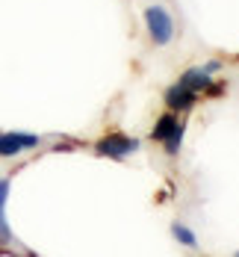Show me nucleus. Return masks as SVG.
<instances>
[{
	"instance_id": "obj_2",
	"label": "nucleus",
	"mask_w": 239,
	"mask_h": 257,
	"mask_svg": "<svg viewBox=\"0 0 239 257\" xmlns=\"http://www.w3.org/2000/svg\"><path fill=\"white\" fill-rule=\"evenodd\" d=\"M145 24H148V33H151V42L159 45V48H165L171 39H174V18H171V12L165 9V6H148L145 9Z\"/></svg>"
},
{
	"instance_id": "obj_1",
	"label": "nucleus",
	"mask_w": 239,
	"mask_h": 257,
	"mask_svg": "<svg viewBox=\"0 0 239 257\" xmlns=\"http://www.w3.org/2000/svg\"><path fill=\"white\" fill-rule=\"evenodd\" d=\"M151 136H154V142H162L165 145V154L168 157L180 154V145H183V121L177 118V112H165V115L157 118Z\"/></svg>"
},
{
	"instance_id": "obj_3",
	"label": "nucleus",
	"mask_w": 239,
	"mask_h": 257,
	"mask_svg": "<svg viewBox=\"0 0 239 257\" xmlns=\"http://www.w3.org/2000/svg\"><path fill=\"white\" fill-rule=\"evenodd\" d=\"M95 151L101 157H109V160H124V157L139 151V139L124 136V133H109V136L95 142Z\"/></svg>"
},
{
	"instance_id": "obj_7",
	"label": "nucleus",
	"mask_w": 239,
	"mask_h": 257,
	"mask_svg": "<svg viewBox=\"0 0 239 257\" xmlns=\"http://www.w3.org/2000/svg\"><path fill=\"white\" fill-rule=\"evenodd\" d=\"M6 198H9V178L0 180V242H3V245L12 242V231H9V225H6V213H3Z\"/></svg>"
},
{
	"instance_id": "obj_8",
	"label": "nucleus",
	"mask_w": 239,
	"mask_h": 257,
	"mask_svg": "<svg viewBox=\"0 0 239 257\" xmlns=\"http://www.w3.org/2000/svg\"><path fill=\"white\" fill-rule=\"evenodd\" d=\"M171 233H174V239H177V242H183L186 248H195V245H198L195 233L189 231L186 225H180V222H174V225H171Z\"/></svg>"
},
{
	"instance_id": "obj_6",
	"label": "nucleus",
	"mask_w": 239,
	"mask_h": 257,
	"mask_svg": "<svg viewBox=\"0 0 239 257\" xmlns=\"http://www.w3.org/2000/svg\"><path fill=\"white\" fill-rule=\"evenodd\" d=\"M195 101H198V95L189 92L180 83H174V86L165 92V106H168V112H189V109L195 106Z\"/></svg>"
},
{
	"instance_id": "obj_5",
	"label": "nucleus",
	"mask_w": 239,
	"mask_h": 257,
	"mask_svg": "<svg viewBox=\"0 0 239 257\" xmlns=\"http://www.w3.org/2000/svg\"><path fill=\"white\" fill-rule=\"evenodd\" d=\"M180 86H186L189 92H195V95H201V92H210L212 98L221 92V86L218 83H212L210 74H204L201 68H189V71H183V77L177 80Z\"/></svg>"
},
{
	"instance_id": "obj_4",
	"label": "nucleus",
	"mask_w": 239,
	"mask_h": 257,
	"mask_svg": "<svg viewBox=\"0 0 239 257\" xmlns=\"http://www.w3.org/2000/svg\"><path fill=\"white\" fill-rule=\"evenodd\" d=\"M39 136L36 133H21V130H9V133H0V157H18L24 151L39 148Z\"/></svg>"
},
{
	"instance_id": "obj_9",
	"label": "nucleus",
	"mask_w": 239,
	"mask_h": 257,
	"mask_svg": "<svg viewBox=\"0 0 239 257\" xmlns=\"http://www.w3.org/2000/svg\"><path fill=\"white\" fill-rule=\"evenodd\" d=\"M218 68H221V62H207V65H204V68H201V71H204V74H215V71H218Z\"/></svg>"
},
{
	"instance_id": "obj_10",
	"label": "nucleus",
	"mask_w": 239,
	"mask_h": 257,
	"mask_svg": "<svg viewBox=\"0 0 239 257\" xmlns=\"http://www.w3.org/2000/svg\"><path fill=\"white\" fill-rule=\"evenodd\" d=\"M236 257H239V251H236Z\"/></svg>"
}]
</instances>
